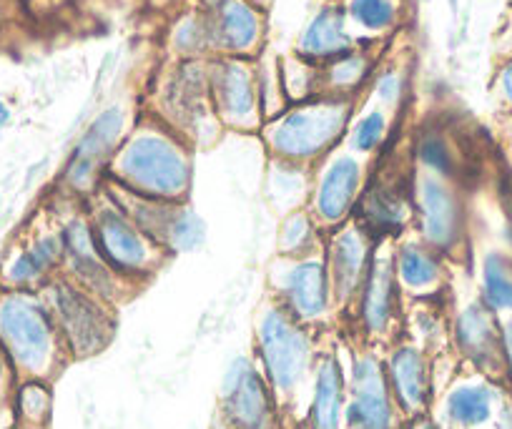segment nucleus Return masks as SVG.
Segmentation results:
<instances>
[{"label": "nucleus", "mask_w": 512, "mask_h": 429, "mask_svg": "<svg viewBox=\"0 0 512 429\" xmlns=\"http://www.w3.org/2000/svg\"><path fill=\"white\" fill-rule=\"evenodd\" d=\"M0 347L18 379H48L66 347L41 292H0Z\"/></svg>", "instance_id": "obj_1"}, {"label": "nucleus", "mask_w": 512, "mask_h": 429, "mask_svg": "<svg viewBox=\"0 0 512 429\" xmlns=\"http://www.w3.org/2000/svg\"><path fill=\"white\" fill-rule=\"evenodd\" d=\"M111 174L113 184L171 204L186 201L191 189V161L181 143L154 131L131 138L113 156Z\"/></svg>", "instance_id": "obj_2"}, {"label": "nucleus", "mask_w": 512, "mask_h": 429, "mask_svg": "<svg viewBox=\"0 0 512 429\" xmlns=\"http://www.w3.org/2000/svg\"><path fill=\"white\" fill-rule=\"evenodd\" d=\"M48 309L53 314L63 347L73 357H91L111 344L116 332V319L111 307L101 297L83 289L68 276L58 274L41 289Z\"/></svg>", "instance_id": "obj_3"}, {"label": "nucleus", "mask_w": 512, "mask_h": 429, "mask_svg": "<svg viewBox=\"0 0 512 429\" xmlns=\"http://www.w3.org/2000/svg\"><path fill=\"white\" fill-rule=\"evenodd\" d=\"M256 352L274 397H292L314 367V344L307 327L282 304H269L256 329Z\"/></svg>", "instance_id": "obj_4"}, {"label": "nucleus", "mask_w": 512, "mask_h": 429, "mask_svg": "<svg viewBox=\"0 0 512 429\" xmlns=\"http://www.w3.org/2000/svg\"><path fill=\"white\" fill-rule=\"evenodd\" d=\"M88 221L98 251L123 281H146L166 256L106 194L93 204Z\"/></svg>", "instance_id": "obj_5"}, {"label": "nucleus", "mask_w": 512, "mask_h": 429, "mask_svg": "<svg viewBox=\"0 0 512 429\" xmlns=\"http://www.w3.org/2000/svg\"><path fill=\"white\" fill-rule=\"evenodd\" d=\"M344 98H319L294 108L269 133V146L287 164H307L332 149L347 128Z\"/></svg>", "instance_id": "obj_6"}, {"label": "nucleus", "mask_w": 512, "mask_h": 429, "mask_svg": "<svg viewBox=\"0 0 512 429\" xmlns=\"http://www.w3.org/2000/svg\"><path fill=\"white\" fill-rule=\"evenodd\" d=\"M272 284L277 304H282L304 327L322 322L334 304L327 264L314 254L277 261L272 269Z\"/></svg>", "instance_id": "obj_7"}, {"label": "nucleus", "mask_w": 512, "mask_h": 429, "mask_svg": "<svg viewBox=\"0 0 512 429\" xmlns=\"http://www.w3.org/2000/svg\"><path fill=\"white\" fill-rule=\"evenodd\" d=\"M221 409L231 429H274L277 397L251 359L236 357L229 364L221 384Z\"/></svg>", "instance_id": "obj_8"}, {"label": "nucleus", "mask_w": 512, "mask_h": 429, "mask_svg": "<svg viewBox=\"0 0 512 429\" xmlns=\"http://www.w3.org/2000/svg\"><path fill=\"white\" fill-rule=\"evenodd\" d=\"M347 429H397V402L392 397L384 364L374 354H357L349 374L344 404Z\"/></svg>", "instance_id": "obj_9"}, {"label": "nucleus", "mask_w": 512, "mask_h": 429, "mask_svg": "<svg viewBox=\"0 0 512 429\" xmlns=\"http://www.w3.org/2000/svg\"><path fill=\"white\" fill-rule=\"evenodd\" d=\"M420 239L437 254H450L465 236V206L455 186L440 176H422L412 189Z\"/></svg>", "instance_id": "obj_10"}, {"label": "nucleus", "mask_w": 512, "mask_h": 429, "mask_svg": "<svg viewBox=\"0 0 512 429\" xmlns=\"http://www.w3.org/2000/svg\"><path fill=\"white\" fill-rule=\"evenodd\" d=\"M58 231H61L63 239V276L81 284L83 289L101 297L103 302H116L126 281L106 264V259L98 251L88 214L81 211V214L68 216Z\"/></svg>", "instance_id": "obj_11"}, {"label": "nucleus", "mask_w": 512, "mask_h": 429, "mask_svg": "<svg viewBox=\"0 0 512 429\" xmlns=\"http://www.w3.org/2000/svg\"><path fill=\"white\" fill-rule=\"evenodd\" d=\"M377 244L369 231H364L357 221L337 226L327 241V264L329 284H332V297L337 304H349L359 297L364 279L369 274Z\"/></svg>", "instance_id": "obj_12"}, {"label": "nucleus", "mask_w": 512, "mask_h": 429, "mask_svg": "<svg viewBox=\"0 0 512 429\" xmlns=\"http://www.w3.org/2000/svg\"><path fill=\"white\" fill-rule=\"evenodd\" d=\"M123 131V113L121 108H106L86 133L76 143L71 159H68L66 171H63V186L71 194L86 196L98 189L103 179V169L111 164V156L116 154L118 138Z\"/></svg>", "instance_id": "obj_13"}, {"label": "nucleus", "mask_w": 512, "mask_h": 429, "mask_svg": "<svg viewBox=\"0 0 512 429\" xmlns=\"http://www.w3.org/2000/svg\"><path fill=\"white\" fill-rule=\"evenodd\" d=\"M390 241L392 239L377 244V254H374L369 274L357 297L359 324L369 337L390 334L400 317L402 286L395 269V246Z\"/></svg>", "instance_id": "obj_14"}, {"label": "nucleus", "mask_w": 512, "mask_h": 429, "mask_svg": "<svg viewBox=\"0 0 512 429\" xmlns=\"http://www.w3.org/2000/svg\"><path fill=\"white\" fill-rule=\"evenodd\" d=\"M415 216V196L412 189L397 176L392 179H374L359 194L354 206V221L377 241L400 236Z\"/></svg>", "instance_id": "obj_15"}, {"label": "nucleus", "mask_w": 512, "mask_h": 429, "mask_svg": "<svg viewBox=\"0 0 512 429\" xmlns=\"http://www.w3.org/2000/svg\"><path fill=\"white\" fill-rule=\"evenodd\" d=\"M364 189V169L354 156H334L312 191V216L319 226L337 229L354 214Z\"/></svg>", "instance_id": "obj_16"}, {"label": "nucleus", "mask_w": 512, "mask_h": 429, "mask_svg": "<svg viewBox=\"0 0 512 429\" xmlns=\"http://www.w3.org/2000/svg\"><path fill=\"white\" fill-rule=\"evenodd\" d=\"M63 266L61 231L51 229L28 239L3 266L6 289L41 292L43 286L58 276Z\"/></svg>", "instance_id": "obj_17"}, {"label": "nucleus", "mask_w": 512, "mask_h": 429, "mask_svg": "<svg viewBox=\"0 0 512 429\" xmlns=\"http://www.w3.org/2000/svg\"><path fill=\"white\" fill-rule=\"evenodd\" d=\"M455 342L460 352L482 372H505V352H502V327L495 312L482 302H472L457 314Z\"/></svg>", "instance_id": "obj_18"}, {"label": "nucleus", "mask_w": 512, "mask_h": 429, "mask_svg": "<svg viewBox=\"0 0 512 429\" xmlns=\"http://www.w3.org/2000/svg\"><path fill=\"white\" fill-rule=\"evenodd\" d=\"M384 372L397 407L412 417H420L430 402V364L425 352L415 344L395 347L384 364Z\"/></svg>", "instance_id": "obj_19"}, {"label": "nucleus", "mask_w": 512, "mask_h": 429, "mask_svg": "<svg viewBox=\"0 0 512 429\" xmlns=\"http://www.w3.org/2000/svg\"><path fill=\"white\" fill-rule=\"evenodd\" d=\"M211 96L221 118L234 126H251L256 118V86L249 68L239 61L216 63L209 78Z\"/></svg>", "instance_id": "obj_20"}, {"label": "nucleus", "mask_w": 512, "mask_h": 429, "mask_svg": "<svg viewBox=\"0 0 512 429\" xmlns=\"http://www.w3.org/2000/svg\"><path fill=\"white\" fill-rule=\"evenodd\" d=\"M209 41L229 53H246L259 43L262 18L246 0H221L209 23Z\"/></svg>", "instance_id": "obj_21"}, {"label": "nucleus", "mask_w": 512, "mask_h": 429, "mask_svg": "<svg viewBox=\"0 0 512 429\" xmlns=\"http://www.w3.org/2000/svg\"><path fill=\"white\" fill-rule=\"evenodd\" d=\"M347 387H344L342 367L334 354H324L314 364V392L309 407V427L312 429H342Z\"/></svg>", "instance_id": "obj_22"}, {"label": "nucleus", "mask_w": 512, "mask_h": 429, "mask_svg": "<svg viewBox=\"0 0 512 429\" xmlns=\"http://www.w3.org/2000/svg\"><path fill=\"white\" fill-rule=\"evenodd\" d=\"M352 51V36L339 8L327 6L312 18L299 41V56L309 63H332Z\"/></svg>", "instance_id": "obj_23"}, {"label": "nucleus", "mask_w": 512, "mask_h": 429, "mask_svg": "<svg viewBox=\"0 0 512 429\" xmlns=\"http://www.w3.org/2000/svg\"><path fill=\"white\" fill-rule=\"evenodd\" d=\"M395 269L402 289H410L417 297L437 292L442 284V254L422 239L395 244Z\"/></svg>", "instance_id": "obj_24"}, {"label": "nucleus", "mask_w": 512, "mask_h": 429, "mask_svg": "<svg viewBox=\"0 0 512 429\" xmlns=\"http://www.w3.org/2000/svg\"><path fill=\"white\" fill-rule=\"evenodd\" d=\"M11 409L16 429H48L53 397L46 379H18L11 397Z\"/></svg>", "instance_id": "obj_25"}, {"label": "nucleus", "mask_w": 512, "mask_h": 429, "mask_svg": "<svg viewBox=\"0 0 512 429\" xmlns=\"http://www.w3.org/2000/svg\"><path fill=\"white\" fill-rule=\"evenodd\" d=\"M445 412L457 427H477L492 417V392L485 384H460L447 394Z\"/></svg>", "instance_id": "obj_26"}, {"label": "nucleus", "mask_w": 512, "mask_h": 429, "mask_svg": "<svg viewBox=\"0 0 512 429\" xmlns=\"http://www.w3.org/2000/svg\"><path fill=\"white\" fill-rule=\"evenodd\" d=\"M206 241V224L186 201L174 206L169 226H166L164 236V251L166 254H191V251L201 249Z\"/></svg>", "instance_id": "obj_27"}, {"label": "nucleus", "mask_w": 512, "mask_h": 429, "mask_svg": "<svg viewBox=\"0 0 512 429\" xmlns=\"http://www.w3.org/2000/svg\"><path fill=\"white\" fill-rule=\"evenodd\" d=\"M482 304L492 312H512V264L502 254L485 256Z\"/></svg>", "instance_id": "obj_28"}, {"label": "nucleus", "mask_w": 512, "mask_h": 429, "mask_svg": "<svg viewBox=\"0 0 512 429\" xmlns=\"http://www.w3.org/2000/svg\"><path fill=\"white\" fill-rule=\"evenodd\" d=\"M319 229L309 211H292L284 219L282 229H279V246H282L287 259H302V256H312L319 249Z\"/></svg>", "instance_id": "obj_29"}, {"label": "nucleus", "mask_w": 512, "mask_h": 429, "mask_svg": "<svg viewBox=\"0 0 512 429\" xmlns=\"http://www.w3.org/2000/svg\"><path fill=\"white\" fill-rule=\"evenodd\" d=\"M415 156L430 176H440V179H450L455 176L457 159L452 151L450 141L437 131H425L415 143Z\"/></svg>", "instance_id": "obj_30"}, {"label": "nucleus", "mask_w": 512, "mask_h": 429, "mask_svg": "<svg viewBox=\"0 0 512 429\" xmlns=\"http://www.w3.org/2000/svg\"><path fill=\"white\" fill-rule=\"evenodd\" d=\"M367 73H369L367 58H364L362 53L349 51L347 56H342V58H337V61L329 63L327 81L337 93H347V91H354V88H357L359 83L367 78Z\"/></svg>", "instance_id": "obj_31"}, {"label": "nucleus", "mask_w": 512, "mask_h": 429, "mask_svg": "<svg viewBox=\"0 0 512 429\" xmlns=\"http://www.w3.org/2000/svg\"><path fill=\"white\" fill-rule=\"evenodd\" d=\"M349 16L367 31H384L397 21L392 0H349Z\"/></svg>", "instance_id": "obj_32"}, {"label": "nucleus", "mask_w": 512, "mask_h": 429, "mask_svg": "<svg viewBox=\"0 0 512 429\" xmlns=\"http://www.w3.org/2000/svg\"><path fill=\"white\" fill-rule=\"evenodd\" d=\"M387 136V118L382 111H372L359 118L352 128V149L357 154H372L384 143Z\"/></svg>", "instance_id": "obj_33"}, {"label": "nucleus", "mask_w": 512, "mask_h": 429, "mask_svg": "<svg viewBox=\"0 0 512 429\" xmlns=\"http://www.w3.org/2000/svg\"><path fill=\"white\" fill-rule=\"evenodd\" d=\"M274 184H277V199H302L304 196V181H302V174H299L297 164H287V161H282V164L277 166V179H274Z\"/></svg>", "instance_id": "obj_34"}, {"label": "nucleus", "mask_w": 512, "mask_h": 429, "mask_svg": "<svg viewBox=\"0 0 512 429\" xmlns=\"http://www.w3.org/2000/svg\"><path fill=\"white\" fill-rule=\"evenodd\" d=\"M176 41H179V46L184 48V51H199V48L209 41V26L196 21L184 23V26L179 28V33H176Z\"/></svg>", "instance_id": "obj_35"}, {"label": "nucleus", "mask_w": 512, "mask_h": 429, "mask_svg": "<svg viewBox=\"0 0 512 429\" xmlns=\"http://www.w3.org/2000/svg\"><path fill=\"white\" fill-rule=\"evenodd\" d=\"M16 384H18L16 372H13V367H11V362H8L6 352H3V347H0V404L11 402Z\"/></svg>", "instance_id": "obj_36"}, {"label": "nucleus", "mask_w": 512, "mask_h": 429, "mask_svg": "<svg viewBox=\"0 0 512 429\" xmlns=\"http://www.w3.org/2000/svg\"><path fill=\"white\" fill-rule=\"evenodd\" d=\"M402 93V78L397 76L395 71H387L379 76L377 81V96L382 98L384 103H395Z\"/></svg>", "instance_id": "obj_37"}, {"label": "nucleus", "mask_w": 512, "mask_h": 429, "mask_svg": "<svg viewBox=\"0 0 512 429\" xmlns=\"http://www.w3.org/2000/svg\"><path fill=\"white\" fill-rule=\"evenodd\" d=\"M502 352H505V372L512 379V322L502 327Z\"/></svg>", "instance_id": "obj_38"}, {"label": "nucleus", "mask_w": 512, "mask_h": 429, "mask_svg": "<svg viewBox=\"0 0 512 429\" xmlns=\"http://www.w3.org/2000/svg\"><path fill=\"white\" fill-rule=\"evenodd\" d=\"M500 88H502V96H505V101L512 103V61L502 68Z\"/></svg>", "instance_id": "obj_39"}, {"label": "nucleus", "mask_w": 512, "mask_h": 429, "mask_svg": "<svg viewBox=\"0 0 512 429\" xmlns=\"http://www.w3.org/2000/svg\"><path fill=\"white\" fill-rule=\"evenodd\" d=\"M407 429H440V427H437L432 419H427L425 414H420V417H412V422L407 424Z\"/></svg>", "instance_id": "obj_40"}, {"label": "nucleus", "mask_w": 512, "mask_h": 429, "mask_svg": "<svg viewBox=\"0 0 512 429\" xmlns=\"http://www.w3.org/2000/svg\"><path fill=\"white\" fill-rule=\"evenodd\" d=\"M500 424H502V429H512V404H505V407H502Z\"/></svg>", "instance_id": "obj_41"}, {"label": "nucleus", "mask_w": 512, "mask_h": 429, "mask_svg": "<svg viewBox=\"0 0 512 429\" xmlns=\"http://www.w3.org/2000/svg\"><path fill=\"white\" fill-rule=\"evenodd\" d=\"M8 121H11V108H8V103L0 101V131L8 126Z\"/></svg>", "instance_id": "obj_42"}]
</instances>
